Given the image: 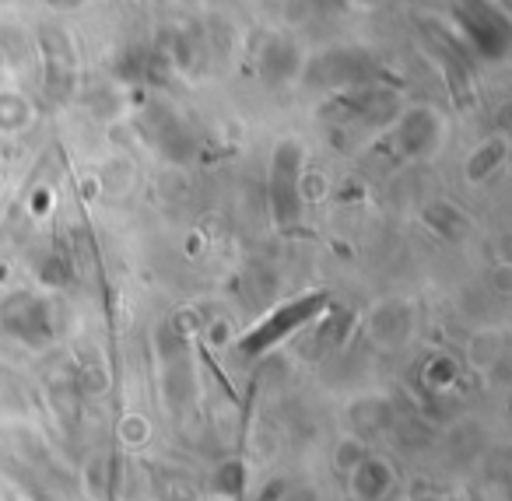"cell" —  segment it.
Here are the masks:
<instances>
[{"label": "cell", "mask_w": 512, "mask_h": 501, "mask_svg": "<svg viewBox=\"0 0 512 501\" xmlns=\"http://www.w3.org/2000/svg\"><path fill=\"white\" fill-rule=\"evenodd\" d=\"M46 4H53V8H78L81 0H46Z\"/></svg>", "instance_id": "obj_6"}, {"label": "cell", "mask_w": 512, "mask_h": 501, "mask_svg": "<svg viewBox=\"0 0 512 501\" xmlns=\"http://www.w3.org/2000/svg\"><path fill=\"white\" fill-rule=\"evenodd\" d=\"M362 4H376V0H362Z\"/></svg>", "instance_id": "obj_7"}, {"label": "cell", "mask_w": 512, "mask_h": 501, "mask_svg": "<svg viewBox=\"0 0 512 501\" xmlns=\"http://www.w3.org/2000/svg\"><path fill=\"white\" fill-rule=\"evenodd\" d=\"M456 25L467 36V43L484 60H502L509 50V22L491 0H460L456 4Z\"/></svg>", "instance_id": "obj_2"}, {"label": "cell", "mask_w": 512, "mask_h": 501, "mask_svg": "<svg viewBox=\"0 0 512 501\" xmlns=\"http://www.w3.org/2000/svg\"><path fill=\"white\" fill-rule=\"evenodd\" d=\"M39 43H43V60H46V92L53 102L67 99L74 85V53L67 43L64 32L43 29L39 32Z\"/></svg>", "instance_id": "obj_4"}, {"label": "cell", "mask_w": 512, "mask_h": 501, "mask_svg": "<svg viewBox=\"0 0 512 501\" xmlns=\"http://www.w3.org/2000/svg\"><path fill=\"white\" fill-rule=\"evenodd\" d=\"M323 305H327V295H306V298H295V302L281 305L278 312H271L264 323H256L253 330L239 340V351L249 354V358L271 351V347H278L288 333H295L299 326H306L309 319L320 316Z\"/></svg>", "instance_id": "obj_3"}, {"label": "cell", "mask_w": 512, "mask_h": 501, "mask_svg": "<svg viewBox=\"0 0 512 501\" xmlns=\"http://www.w3.org/2000/svg\"><path fill=\"white\" fill-rule=\"evenodd\" d=\"M369 71V57L358 50H330L327 57H320V64L313 67V78L320 74V81L330 85H348V81H362V74Z\"/></svg>", "instance_id": "obj_5"}, {"label": "cell", "mask_w": 512, "mask_h": 501, "mask_svg": "<svg viewBox=\"0 0 512 501\" xmlns=\"http://www.w3.org/2000/svg\"><path fill=\"white\" fill-rule=\"evenodd\" d=\"M271 211L281 228L302 221V148L299 141H281L271 158Z\"/></svg>", "instance_id": "obj_1"}]
</instances>
